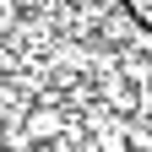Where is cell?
Instances as JSON below:
<instances>
[{"instance_id": "7a4b0ae2", "label": "cell", "mask_w": 152, "mask_h": 152, "mask_svg": "<svg viewBox=\"0 0 152 152\" xmlns=\"http://www.w3.org/2000/svg\"><path fill=\"white\" fill-rule=\"evenodd\" d=\"M0 152H6V147H0Z\"/></svg>"}, {"instance_id": "6da1fadb", "label": "cell", "mask_w": 152, "mask_h": 152, "mask_svg": "<svg viewBox=\"0 0 152 152\" xmlns=\"http://www.w3.org/2000/svg\"><path fill=\"white\" fill-rule=\"evenodd\" d=\"M22 136H27V147H33V141H60V136H65V114H60V109H27Z\"/></svg>"}]
</instances>
